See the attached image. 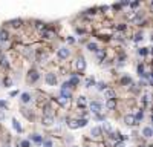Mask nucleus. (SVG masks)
Returning a JSON list of instances; mask_svg holds the SVG:
<instances>
[{"label":"nucleus","mask_w":153,"mask_h":147,"mask_svg":"<svg viewBox=\"0 0 153 147\" xmlns=\"http://www.w3.org/2000/svg\"><path fill=\"white\" fill-rule=\"evenodd\" d=\"M67 42H69V43H73V42H75V38H73V37H69V38H67Z\"/></svg>","instance_id":"obj_43"},{"label":"nucleus","mask_w":153,"mask_h":147,"mask_svg":"<svg viewBox=\"0 0 153 147\" xmlns=\"http://www.w3.org/2000/svg\"><path fill=\"white\" fill-rule=\"evenodd\" d=\"M3 83H5V86H9V84H11V80H9V78H5Z\"/></svg>","instance_id":"obj_37"},{"label":"nucleus","mask_w":153,"mask_h":147,"mask_svg":"<svg viewBox=\"0 0 153 147\" xmlns=\"http://www.w3.org/2000/svg\"><path fill=\"white\" fill-rule=\"evenodd\" d=\"M92 84H93V78H87L86 80V87H90Z\"/></svg>","instance_id":"obj_32"},{"label":"nucleus","mask_w":153,"mask_h":147,"mask_svg":"<svg viewBox=\"0 0 153 147\" xmlns=\"http://www.w3.org/2000/svg\"><path fill=\"white\" fill-rule=\"evenodd\" d=\"M46 83H48L49 86H55V84H57V77H55V74H48V75H46Z\"/></svg>","instance_id":"obj_4"},{"label":"nucleus","mask_w":153,"mask_h":147,"mask_svg":"<svg viewBox=\"0 0 153 147\" xmlns=\"http://www.w3.org/2000/svg\"><path fill=\"white\" fill-rule=\"evenodd\" d=\"M69 83L72 84V87H73V86H77V84L80 83V78H78V77H72V78H71V81H69Z\"/></svg>","instance_id":"obj_20"},{"label":"nucleus","mask_w":153,"mask_h":147,"mask_svg":"<svg viewBox=\"0 0 153 147\" xmlns=\"http://www.w3.org/2000/svg\"><path fill=\"white\" fill-rule=\"evenodd\" d=\"M89 107H90V110H92V112L99 113V110H101V103H99V101H92Z\"/></svg>","instance_id":"obj_6"},{"label":"nucleus","mask_w":153,"mask_h":147,"mask_svg":"<svg viewBox=\"0 0 153 147\" xmlns=\"http://www.w3.org/2000/svg\"><path fill=\"white\" fill-rule=\"evenodd\" d=\"M12 126H14V129L17 130V132H22V126L18 124L17 120H12Z\"/></svg>","instance_id":"obj_19"},{"label":"nucleus","mask_w":153,"mask_h":147,"mask_svg":"<svg viewBox=\"0 0 153 147\" xmlns=\"http://www.w3.org/2000/svg\"><path fill=\"white\" fill-rule=\"evenodd\" d=\"M43 147H52V143L51 141H45L43 143Z\"/></svg>","instance_id":"obj_35"},{"label":"nucleus","mask_w":153,"mask_h":147,"mask_svg":"<svg viewBox=\"0 0 153 147\" xmlns=\"http://www.w3.org/2000/svg\"><path fill=\"white\" fill-rule=\"evenodd\" d=\"M38 72H37L35 69H32V70H29V75H28V80L31 81V83H35L37 80H38Z\"/></svg>","instance_id":"obj_5"},{"label":"nucleus","mask_w":153,"mask_h":147,"mask_svg":"<svg viewBox=\"0 0 153 147\" xmlns=\"http://www.w3.org/2000/svg\"><path fill=\"white\" fill-rule=\"evenodd\" d=\"M71 87H72V84L67 81V83H63V86H61V90H69Z\"/></svg>","instance_id":"obj_26"},{"label":"nucleus","mask_w":153,"mask_h":147,"mask_svg":"<svg viewBox=\"0 0 153 147\" xmlns=\"http://www.w3.org/2000/svg\"><path fill=\"white\" fill-rule=\"evenodd\" d=\"M22 23H23V22H22V20H20V18H14V20H12V22H11V26H12V28H15V29H17V28H20V26H22Z\"/></svg>","instance_id":"obj_17"},{"label":"nucleus","mask_w":153,"mask_h":147,"mask_svg":"<svg viewBox=\"0 0 153 147\" xmlns=\"http://www.w3.org/2000/svg\"><path fill=\"white\" fill-rule=\"evenodd\" d=\"M22 101L23 103H29L31 101V95L29 94H22Z\"/></svg>","instance_id":"obj_18"},{"label":"nucleus","mask_w":153,"mask_h":147,"mask_svg":"<svg viewBox=\"0 0 153 147\" xmlns=\"http://www.w3.org/2000/svg\"><path fill=\"white\" fill-rule=\"evenodd\" d=\"M138 72H139L141 75H144V74H143V72H144V68H143V66H138Z\"/></svg>","instance_id":"obj_39"},{"label":"nucleus","mask_w":153,"mask_h":147,"mask_svg":"<svg viewBox=\"0 0 153 147\" xmlns=\"http://www.w3.org/2000/svg\"><path fill=\"white\" fill-rule=\"evenodd\" d=\"M97 120H101V121H103V120H104V115H101V113H97Z\"/></svg>","instance_id":"obj_40"},{"label":"nucleus","mask_w":153,"mask_h":147,"mask_svg":"<svg viewBox=\"0 0 153 147\" xmlns=\"http://www.w3.org/2000/svg\"><path fill=\"white\" fill-rule=\"evenodd\" d=\"M152 120H153V116H152Z\"/></svg>","instance_id":"obj_49"},{"label":"nucleus","mask_w":153,"mask_h":147,"mask_svg":"<svg viewBox=\"0 0 153 147\" xmlns=\"http://www.w3.org/2000/svg\"><path fill=\"white\" fill-rule=\"evenodd\" d=\"M143 118V112H138V115H136V121H139Z\"/></svg>","instance_id":"obj_38"},{"label":"nucleus","mask_w":153,"mask_h":147,"mask_svg":"<svg viewBox=\"0 0 153 147\" xmlns=\"http://www.w3.org/2000/svg\"><path fill=\"white\" fill-rule=\"evenodd\" d=\"M143 135H144L145 138H150V136H153V129H152V127H144V130H143Z\"/></svg>","instance_id":"obj_11"},{"label":"nucleus","mask_w":153,"mask_h":147,"mask_svg":"<svg viewBox=\"0 0 153 147\" xmlns=\"http://www.w3.org/2000/svg\"><path fill=\"white\" fill-rule=\"evenodd\" d=\"M152 11H153V2H152Z\"/></svg>","instance_id":"obj_46"},{"label":"nucleus","mask_w":153,"mask_h":147,"mask_svg":"<svg viewBox=\"0 0 153 147\" xmlns=\"http://www.w3.org/2000/svg\"><path fill=\"white\" fill-rule=\"evenodd\" d=\"M8 38H9L8 32H6L5 29H2V31H0V42H8Z\"/></svg>","instance_id":"obj_15"},{"label":"nucleus","mask_w":153,"mask_h":147,"mask_svg":"<svg viewBox=\"0 0 153 147\" xmlns=\"http://www.w3.org/2000/svg\"><path fill=\"white\" fill-rule=\"evenodd\" d=\"M78 126H80V127L87 126V118H86V120H84V118H83V120H78Z\"/></svg>","instance_id":"obj_29"},{"label":"nucleus","mask_w":153,"mask_h":147,"mask_svg":"<svg viewBox=\"0 0 153 147\" xmlns=\"http://www.w3.org/2000/svg\"><path fill=\"white\" fill-rule=\"evenodd\" d=\"M118 29H123V31H124V29H126V25H119L118 26Z\"/></svg>","instance_id":"obj_45"},{"label":"nucleus","mask_w":153,"mask_h":147,"mask_svg":"<svg viewBox=\"0 0 153 147\" xmlns=\"http://www.w3.org/2000/svg\"><path fill=\"white\" fill-rule=\"evenodd\" d=\"M0 107H6V101H0Z\"/></svg>","instance_id":"obj_44"},{"label":"nucleus","mask_w":153,"mask_h":147,"mask_svg":"<svg viewBox=\"0 0 153 147\" xmlns=\"http://www.w3.org/2000/svg\"><path fill=\"white\" fill-rule=\"evenodd\" d=\"M60 95L61 97H64V98H67V100H69V98H71V92H69V90H61V94H60Z\"/></svg>","instance_id":"obj_25"},{"label":"nucleus","mask_w":153,"mask_h":147,"mask_svg":"<svg viewBox=\"0 0 153 147\" xmlns=\"http://www.w3.org/2000/svg\"><path fill=\"white\" fill-rule=\"evenodd\" d=\"M31 139H32L34 143H37V144H40V143H45V141H43V138H41V135H38V133H34V135H31Z\"/></svg>","instance_id":"obj_10"},{"label":"nucleus","mask_w":153,"mask_h":147,"mask_svg":"<svg viewBox=\"0 0 153 147\" xmlns=\"http://www.w3.org/2000/svg\"><path fill=\"white\" fill-rule=\"evenodd\" d=\"M103 129L106 130V132H109V133H110V130H112V126H110L109 123H104V124H103Z\"/></svg>","instance_id":"obj_30"},{"label":"nucleus","mask_w":153,"mask_h":147,"mask_svg":"<svg viewBox=\"0 0 153 147\" xmlns=\"http://www.w3.org/2000/svg\"><path fill=\"white\" fill-rule=\"evenodd\" d=\"M115 97H117L115 90H112V89H107V90H106V98H107V100H115Z\"/></svg>","instance_id":"obj_14"},{"label":"nucleus","mask_w":153,"mask_h":147,"mask_svg":"<svg viewBox=\"0 0 153 147\" xmlns=\"http://www.w3.org/2000/svg\"><path fill=\"white\" fill-rule=\"evenodd\" d=\"M115 147H124V143H121V141H118L117 144H115Z\"/></svg>","instance_id":"obj_41"},{"label":"nucleus","mask_w":153,"mask_h":147,"mask_svg":"<svg viewBox=\"0 0 153 147\" xmlns=\"http://www.w3.org/2000/svg\"><path fill=\"white\" fill-rule=\"evenodd\" d=\"M0 54H2V48H0Z\"/></svg>","instance_id":"obj_47"},{"label":"nucleus","mask_w":153,"mask_h":147,"mask_svg":"<svg viewBox=\"0 0 153 147\" xmlns=\"http://www.w3.org/2000/svg\"><path fill=\"white\" fill-rule=\"evenodd\" d=\"M20 146H22V147H29V141H22V143H20Z\"/></svg>","instance_id":"obj_34"},{"label":"nucleus","mask_w":153,"mask_h":147,"mask_svg":"<svg viewBox=\"0 0 153 147\" xmlns=\"http://www.w3.org/2000/svg\"><path fill=\"white\" fill-rule=\"evenodd\" d=\"M124 123L127 126H135L136 124V116L135 115H126L124 116Z\"/></svg>","instance_id":"obj_2"},{"label":"nucleus","mask_w":153,"mask_h":147,"mask_svg":"<svg viewBox=\"0 0 153 147\" xmlns=\"http://www.w3.org/2000/svg\"><path fill=\"white\" fill-rule=\"evenodd\" d=\"M101 133H103V127H98V126H97V127H93V129L90 130V135H92L93 138H98Z\"/></svg>","instance_id":"obj_7"},{"label":"nucleus","mask_w":153,"mask_h":147,"mask_svg":"<svg viewBox=\"0 0 153 147\" xmlns=\"http://www.w3.org/2000/svg\"><path fill=\"white\" fill-rule=\"evenodd\" d=\"M138 5H139L138 2H132V3H130V6H132L133 9H135V8H138Z\"/></svg>","instance_id":"obj_36"},{"label":"nucleus","mask_w":153,"mask_h":147,"mask_svg":"<svg viewBox=\"0 0 153 147\" xmlns=\"http://www.w3.org/2000/svg\"><path fill=\"white\" fill-rule=\"evenodd\" d=\"M97 58H98V61H104V58H106V51L104 49H98L97 51Z\"/></svg>","instance_id":"obj_9"},{"label":"nucleus","mask_w":153,"mask_h":147,"mask_svg":"<svg viewBox=\"0 0 153 147\" xmlns=\"http://www.w3.org/2000/svg\"><path fill=\"white\" fill-rule=\"evenodd\" d=\"M58 103L61 104V106H66V103H67V98H64V97L60 95V98H58Z\"/></svg>","instance_id":"obj_28"},{"label":"nucleus","mask_w":153,"mask_h":147,"mask_svg":"<svg viewBox=\"0 0 153 147\" xmlns=\"http://www.w3.org/2000/svg\"><path fill=\"white\" fill-rule=\"evenodd\" d=\"M71 129H78L80 126H78V121H69V124H67Z\"/></svg>","instance_id":"obj_21"},{"label":"nucleus","mask_w":153,"mask_h":147,"mask_svg":"<svg viewBox=\"0 0 153 147\" xmlns=\"http://www.w3.org/2000/svg\"><path fill=\"white\" fill-rule=\"evenodd\" d=\"M109 110H113L115 107H117V100H107V103H106Z\"/></svg>","instance_id":"obj_12"},{"label":"nucleus","mask_w":153,"mask_h":147,"mask_svg":"<svg viewBox=\"0 0 153 147\" xmlns=\"http://www.w3.org/2000/svg\"><path fill=\"white\" fill-rule=\"evenodd\" d=\"M41 123H43L45 126H52V124H54V118H52L51 115H45L43 120H41Z\"/></svg>","instance_id":"obj_8"},{"label":"nucleus","mask_w":153,"mask_h":147,"mask_svg":"<svg viewBox=\"0 0 153 147\" xmlns=\"http://www.w3.org/2000/svg\"><path fill=\"white\" fill-rule=\"evenodd\" d=\"M149 52H150L149 48H141V49H139V54H141V55H147Z\"/></svg>","instance_id":"obj_31"},{"label":"nucleus","mask_w":153,"mask_h":147,"mask_svg":"<svg viewBox=\"0 0 153 147\" xmlns=\"http://www.w3.org/2000/svg\"><path fill=\"white\" fill-rule=\"evenodd\" d=\"M69 54H71V51L67 48H61V49H58V52H57V55H58L60 60H66L69 57Z\"/></svg>","instance_id":"obj_1"},{"label":"nucleus","mask_w":153,"mask_h":147,"mask_svg":"<svg viewBox=\"0 0 153 147\" xmlns=\"http://www.w3.org/2000/svg\"><path fill=\"white\" fill-rule=\"evenodd\" d=\"M149 147H153V144H152V146H149Z\"/></svg>","instance_id":"obj_48"},{"label":"nucleus","mask_w":153,"mask_h":147,"mask_svg":"<svg viewBox=\"0 0 153 147\" xmlns=\"http://www.w3.org/2000/svg\"><path fill=\"white\" fill-rule=\"evenodd\" d=\"M133 40H135V42H141V40H143V35H141V34H136L135 37H133Z\"/></svg>","instance_id":"obj_33"},{"label":"nucleus","mask_w":153,"mask_h":147,"mask_svg":"<svg viewBox=\"0 0 153 147\" xmlns=\"http://www.w3.org/2000/svg\"><path fill=\"white\" fill-rule=\"evenodd\" d=\"M97 87H98V90H106V83L99 81L98 84H97Z\"/></svg>","instance_id":"obj_27"},{"label":"nucleus","mask_w":153,"mask_h":147,"mask_svg":"<svg viewBox=\"0 0 153 147\" xmlns=\"http://www.w3.org/2000/svg\"><path fill=\"white\" fill-rule=\"evenodd\" d=\"M9 64H8V58L6 57H0V68H3V69H6Z\"/></svg>","instance_id":"obj_16"},{"label":"nucleus","mask_w":153,"mask_h":147,"mask_svg":"<svg viewBox=\"0 0 153 147\" xmlns=\"http://www.w3.org/2000/svg\"><path fill=\"white\" fill-rule=\"evenodd\" d=\"M78 106H80V107H84V106H86V98H84V97H80V98H78Z\"/></svg>","instance_id":"obj_22"},{"label":"nucleus","mask_w":153,"mask_h":147,"mask_svg":"<svg viewBox=\"0 0 153 147\" xmlns=\"http://www.w3.org/2000/svg\"><path fill=\"white\" fill-rule=\"evenodd\" d=\"M84 69H86V60H84L83 57H80V58L77 60V70H78V72H83Z\"/></svg>","instance_id":"obj_3"},{"label":"nucleus","mask_w":153,"mask_h":147,"mask_svg":"<svg viewBox=\"0 0 153 147\" xmlns=\"http://www.w3.org/2000/svg\"><path fill=\"white\" fill-rule=\"evenodd\" d=\"M87 49H89V51H98V46L95 43H89L87 44Z\"/></svg>","instance_id":"obj_23"},{"label":"nucleus","mask_w":153,"mask_h":147,"mask_svg":"<svg viewBox=\"0 0 153 147\" xmlns=\"http://www.w3.org/2000/svg\"><path fill=\"white\" fill-rule=\"evenodd\" d=\"M2 120H5V113L0 110V121H2Z\"/></svg>","instance_id":"obj_42"},{"label":"nucleus","mask_w":153,"mask_h":147,"mask_svg":"<svg viewBox=\"0 0 153 147\" xmlns=\"http://www.w3.org/2000/svg\"><path fill=\"white\" fill-rule=\"evenodd\" d=\"M73 147H77V146H73Z\"/></svg>","instance_id":"obj_50"},{"label":"nucleus","mask_w":153,"mask_h":147,"mask_svg":"<svg viewBox=\"0 0 153 147\" xmlns=\"http://www.w3.org/2000/svg\"><path fill=\"white\" fill-rule=\"evenodd\" d=\"M121 83H123V84H130V83H132V78L130 77H123Z\"/></svg>","instance_id":"obj_24"},{"label":"nucleus","mask_w":153,"mask_h":147,"mask_svg":"<svg viewBox=\"0 0 153 147\" xmlns=\"http://www.w3.org/2000/svg\"><path fill=\"white\" fill-rule=\"evenodd\" d=\"M40 34H41V37H45V38H52V37H54V32H52V31H49V29L41 31Z\"/></svg>","instance_id":"obj_13"}]
</instances>
